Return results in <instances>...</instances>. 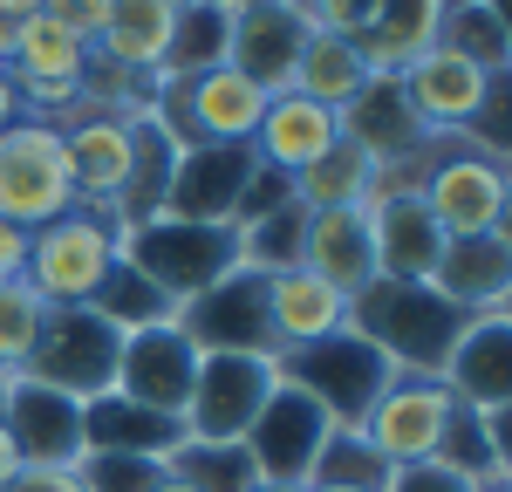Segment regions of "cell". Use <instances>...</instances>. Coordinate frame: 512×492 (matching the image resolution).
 <instances>
[{"mask_svg":"<svg viewBox=\"0 0 512 492\" xmlns=\"http://www.w3.org/2000/svg\"><path fill=\"white\" fill-rule=\"evenodd\" d=\"M465 322H472V315H458L431 281H383V274H376V281L349 301V328L390 369H403V376H437Z\"/></svg>","mask_w":512,"mask_h":492,"instance_id":"6da1fadb","label":"cell"},{"mask_svg":"<svg viewBox=\"0 0 512 492\" xmlns=\"http://www.w3.org/2000/svg\"><path fill=\"white\" fill-rule=\"evenodd\" d=\"M260 110H267V89L219 62L205 76H158L151 123L178 151H198V144H253Z\"/></svg>","mask_w":512,"mask_h":492,"instance_id":"7a4b0ae2","label":"cell"},{"mask_svg":"<svg viewBox=\"0 0 512 492\" xmlns=\"http://www.w3.org/2000/svg\"><path fill=\"white\" fill-rule=\"evenodd\" d=\"M117 246H123L117 219L103 205H76V212L28 233V287L48 308H89V294L117 267Z\"/></svg>","mask_w":512,"mask_h":492,"instance_id":"3957f363","label":"cell"},{"mask_svg":"<svg viewBox=\"0 0 512 492\" xmlns=\"http://www.w3.org/2000/svg\"><path fill=\"white\" fill-rule=\"evenodd\" d=\"M424 212L437 219L444 240H472V233H506V151H485L472 137H437V158L417 185Z\"/></svg>","mask_w":512,"mask_h":492,"instance_id":"277c9868","label":"cell"},{"mask_svg":"<svg viewBox=\"0 0 512 492\" xmlns=\"http://www.w3.org/2000/svg\"><path fill=\"white\" fill-rule=\"evenodd\" d=\"M76 171H69V144L55 117H21L0 130V219L14 226H48L62 212H76Z\"/></svg>","mask_w":512,"mask_h":492,"instance_id":"5b68a950","label":"cell"},{"mask_svg":"<svg viewBox=\"0 0 512 492\" xmlns=\"http://www.w3.org/2000/svg\"><path fill=\"white\" fill-rule=\"evenodd\" d=\"M117 253L144 281H158L171 301H192L198 287H212L226 267H239V233L233 226H198V219H164L158 212V219L130 226Z\"/></svg>","mask_w":512,"mask_h":492,"instance_id":"8992f818","label":"cell"},{"mask_svg":"<svg viewBox=\"0 0 512 492\" xmlns=\"http://www.w3.org/2000/svg\"><path fill=\"white\" fill-rule=\"evenodd\" d=\"M280 383H294L301 397H315L321 417L328 424H342V431H355L362 417H369V404L383 397V383H390L396 369L355 335V328H342V335H328V342H315V349H294V356H280Z\"/></svg>","mask_w":512,"mask_h":492,"instance_id":"52a82bcc","label":"cell"},{"mask_svg":"<svg viewBox=\"0 0 512 492\" xmlns=\"http://www.w3.org/2000/svg\"><path fill=\"white\" fill-rule=\"evenodd\" d=\"M451 417H458V397L444 390V376H403L396 369L355 431H362V445L376 451L390 472H403V465H431L444 451Z\"/></svg>","mask_w":512,"mask_h":492,"instance_id":"ba28073f","label":"cell"},{"mask_svg":"<svg viewBox=\"0 0 512 492\" xmlns=\"http://www.w3.org/2000/svg\"><path fill=\"white\" fill-rule=\"evenodd\" d=\"M171 322L185 328V342L198 356H267V363H280L274 328H267V274H253V267H226L212 287L178 301Z\"/></svg>","mask_w":512,"mask_h":492,"instance_id":"9c48e42d","label":"cell"},{"mask_svg":"<svg viewBox=\"0 0 512 492\" xmlns=\"http://www.w3.org/2000/svg\"><path fill=\"white\" fill-rule=\"evenodd\" d=\"M117 349H123V335L96 308H48V328H41L35 356L14 369V376L48 383V390L89 404V397H103L117 383Z\"/></svg>","mask_w":512,"mask_h":492,"instance_id":"30bf717a","label":"cell"},{"mask_svg":"<svg viewBox=\"0 0 512 492\" xmlns=\"http://www.w3.org/2000/svg\"><path fill=\"white\" fill-rule=\"evenodd\" d=\"M280 369L267 356H198L192 404H185V438H212V445H239L253 431V417L267 410Z\"/></svg>","mask_w":512,"mask_h":492,"instance_id":"8fae6325","label":"cell"},{"mask_svg":"<svg viewBox=\"0 0 512 492\" xmlns=\"http://www.w3.org/2000/svg\"><path fill=\"white\" fill-rule=\"evenodd\" d=\"M512 76H492V69H478L465 55H451V48H424L410 69H403V96H410V110L424 117V130L437 137H472L478 117H485V103L506 89Z\"/></svg>","mask_w":512,"mask_h":492,"instance_id":"7c38bea8","label":"cell"},{"mask_svg":"<svg viewBox=\"0 0 512 492\" xmlns=\"http://www.w3.org/2000/svg\"><path fill=\"white\" fill-rule=\"evenodd\" d=\"M328 431H335V424L321 417L315 397H301L294 383H274L267 410L253 417V431H246L239 445H246V458H253L260 486H308V472H315Z\"/></svg>","mask_w":512,"mask_h":492,"instance_id":"4fadbf2b","label":"cell"},{"mask_svg":"<svg viewBox=\"0 0 512 492\" xmlns=\"http://www.w3.org/2000/svg\"><path fill=\"white\" fill-rule=\"evenodd\" d=\"M89 55H96V48L82 35H69L62 21L35 14L28 35H21V48H14V62H7V76L21 89V110H28V117H69L82 103V82H89Z\"/></svg>","mask_w":512,"mask_h":492,"instance_id":"5bb4252c","label":"cell"},{"mask_svg":"<svg viewBox=\"0 0 512 492\" xmlns=\"http://www.w3.org/2000/svg\"><path fill=\"white\" fill-rule=\"evenodd\" d=\"M192 376H198V349L185 342L178 322H158V328H130L117 349V397L130 404L158 410V417H185L192 404Z\"/></svg>","mask_w":512,"mask_h":492,"instance_id":"9a60e30c","label":"cell"},{"mask_svg":"<svg viewBox=\"0 0 512 492\" xmlns=\"http://www.w3.org/2000/svg\"><path fill=\"white\" fill-rule=\"evenodd\" d=\"M301 41H308L301 0H239V7H226V69L260 82L267 96L287 89L294 62H301Z\"/></svg>","mask_w":512,"mask_h":492,"instance_id":"2e32d148","label":"cell"},{"mask_svg":"<svg viewBox=\"0 0 512 492\" xmlns=\"http://www.w3.org/2000/svg\"><path fill=\"white\" fill-rule=\"evenodd\" d=\"M0 424L21 451V465H76L82 458V404L48 383L0 376Z\"/></svg>","mask_w":512,"mask_h":492,"instance_id":"e0dca14e","label":"cell"},{"mask_svg":"<svg viewBox=\"0 0 512 492\" xmlns=\"http://www.w3.org/2000/svg\"><path fill=\"white\" fill-rule=\"evenodd\" d=\"M246 178H253V144H198V151H178L171 192H164V219L233 226Z\"/></svg>","mask_w":512,"mask_h":492,"instance_id":"ac0fdd59","label":"cell"},{"mask_svg":"<svg viewBox=\"0 0 512 492\" xmlns=\"http://www.w3.org/2000/svg\"><path fill=\"white\" fill-rule=\"evenodd\" d=\"M62 123V144H69V171H76L82 205H110L123 199V178H130V158H137V117H117V110H69Z\"/></svg>","mask_w":512,"mask_h":492,"instance_id":"d6986e66","label":"cell"},{"mask_svg":"<svg viewBox=\"0 0 512 492\" xmlns=\"http://www.w3.org/2000/svg\"><path fill=\"white\" fill-rule=\"evenodd\" d=\"M437 376L458 410H512V315H472Z\"/></svg>","mask_w":512,"mask_h":492,"instance_id":"ffe728a7","label":"cell"},{"mask_svg":"<svg viewBox=\"0 0 512 492\" xmlns=\"http://www.w3.org/2000/svg\"><path fill=\"white\" fill-rule=\"evenodd\" d=\"M431 287L458 315H506L512 308V240L506 233L444 240V253L431 267Z\"/></svg>","mask_w":512,"mask_h":492,"instance_id":"44dd1931","label":"cell"},{"mask_svg":"<svg viewBox=\"0 0 512 492\" xmlns=\"http://www.w3.org/2000/svg\"><path fill=\"white\" fill-rule=\"evenodd\" d=\"M369 240H376V274L383 281H431L437 253H444V233L424 212V199L396 192V185H376V199H369Z\"/></svg>","mask_w":512,"mask_h":492,"instance_id":"7402d4cb","label":"cell"},{"mask_svg":"<svg viewBox=\"0 0 512 492\" xmlns=\"http://www.w3.org/2000/svg\"><path fill=\"white\" fill-rule=\"evenodd\" d=\"M342 144V117L335 110H321L308 96H294V89H274L267 96V110H260V130H253V158L280 171V178H294V171H308L321 151H335Z\"/></svg>","mask_w":512,"mask_h":492,"instance_id":"603a6c76","label":"cell"},{"mask_svg":"<svg viewBox=\"0 0 512 492\" xmlns=\"http://www.w3.org/2000/svg\"><path fill=\"white\" fill-rule=\"evenodd\" d=\"M267 328H274V349L294 356V349H315L328 335L349 328V294L308 274V267H287V274H267Z\"/></svg>","mask_w":512,"mask_h":492,"instance_id":"cb8c5ba5","label":"cell"},{"mask_svg":"<svg viewBox=\"0 0 512 492\" xmlns=\"http://www.w3.org/2000/svg\"><path fill=\"white\" fill-rule=\"evenodd\" d=\"M301 267L321 274L335 294H362L376 281V240H369V205H342V212H308V240H301Z\"/></svg>","mask_w":512,"mask_h":492,"instance_id":"d4e9b609","label":"cell"},{"mask_svg":"<svg viewBox=\"0 0 512 492\" xmlns=\"http://www.w3.org/2000/svg\"><path fill=\"white\" fill-rule=\"evenodd\" d=\"M178 438H185L178 417H158V410L117 397V390H103V397L82 404V451H123V458H158L164 465Z\"/></svg>","mask_w":512,"mask_h":492,"instance_id":"484cf974","label":"cell"},{"mask_svg":"<svg viewBox=\"0 0 512 492\" xmlns=\"http://www.w3.org/2000/svg\"><path fill=\"white\" fill-rule=\"evenodd\" d=\"M171 28H178V7H164V0H110V21L96 35V62H110L123 76H164Z\"/></svg>","mask_w":512,"mask_h":492,"instance_id":"4316f807","label":"cell"},{"mask_svg":"<svg viewBox=\"0 0 512 492\" xmlns=\"http://www.w3.org/2000/svg\"><path fill=\"white\" fill-rule=\"evenodd\" d=\"M369 82H376V76H369V62H362V41H349V35H308V41H301L294 76H287V89L342 117Z\"/></svg>","mask_w":512,"mask_h":492,"instance_id":"83f0119b","label":"cell"},{"mask_svg":"<svg viewBox=\"0 0 512 492\" xmlns=\"http://www.w3.org/2000/svg\"><path fill=\"white\" fill-rule=\"evenodd\" d=\"M444 7H451V0H376V21H369V35H362L369 76H403V69L437 41Z\"/></svg>","mask_w":512,"mask_h":492,"instance_id":"f1b7e54d","label":"cell"},{"mask_svg":"<svg viewBox=\"0 0 512 492\" xmlns=\"http://www.w3.org/2000/svg\"><path fill=\"white\" fill-rule=\"evenodd\" d=\"M287 192L301 212H342V205H369L376 199V164L355 151L349 137L335 144V151H321L308 171H294L287 178Z\"/></svg>","mask_w":512,"mask_h":492,"instance_id":"f546056e","label":"cell"},{"mask_svg":"<svg viewBox=\"0 0 512 492\" xmlns=\"http://www.w3.org/2000/svg\"><path fill=\"white\" fill-rule=\"evenodd\" d=\"M437 48L465 55V62L492 69V76H512V21H506V14H492V7H478V0H451V7H444V21H437Z\"/></svg>","mask_w":512,"mask_h":492,"instance_id":"4dcf8cb0","label":"cell"},{"mask_svg":"<svg viewBox=\"0 0 512 492\" xmlns=\"http://www.w3.org/2000/svg\"><path fill=\"white\" fill-rule=\"evenodd\" d=\"M89 308L117 328V335H130V328H158V322H171V315H178V301H171L158 281H144L123 253H117V267L103 274V287L89 294Z\"/></svg>","mask_w":512,"mask_h":492,"instance_id":"1f68e13d","label":"cell"},{"mask_svg":"<svg viewBox=\"0 0 512 492\" xmlns=\"http://www.w3.org/2000/svg\"><path fill=\"white\" fill-rule=\"evenodd\" d=\"M164 472L185 479L192 492H253L260 486L246 445H212V438H178L171 458H164Z\"/></svg>","mask_w":512,"mask_h":492,"instance_id":"d6a6232c","label":"cell"},{"mask_svg":"<svg viewBox=\"0 0 512 492\" xmlns=\"http://www.w3.org/2000/svg\"><path fill=\"white\" fill-rule=\"evenodd\" d=\"M233 233H239V267H253V274H287V267H301L308 212H301L294 199H280L274 212L246 219V226H233Z\"/></svg>","mask_w":512,"mask_h":492,"instance_id":"836d02e7","label":"cell"},{"mask_svg":"<svg viewBox=\"0 0 512 492\" xmlns=\"http://www.w3.org/2000/svg\"><path fill=\"white\" fill-rule=\"evenodd\" d=\"M219 62H226V7H219V0H192V7H178L164 76H205V69H219Z\"/></svg>","mask_w":512,"mask_h":492,"instance_id":"e575fe53","label":"cell"},{"mask_svg":"<svg viewBox=\"0 0 512 492\" xmlns=\"http://www.w3.org/2000/svg\"><path fill=\"white\" fill-rule=\"evenodd\" d=\"M41 328H48V301L28 287V274L21 281H0V376H14V369L35 356Z\"/></svg>","mask_w":512,"mask_h":492,"instance_id":"d590c367","label":"cell"},{"mask_svg":"<svg viewBox=\"0 0 512 492\" xmlns=\"http://www.w3.org/2000/svg\"><path fill=\"white\" fill-rule=\"evenodd\" d=\"M362 486V492H383L390 486V465H383V458H376V451L362 445V431H342V424H335V431H328V438H321V458H315V472H308V486Z\"/></svg>","mask_w":512,"mask_h":492,"instance_id":"8d00e7d4","label":"cell"},{"mask_svg":"<svg viewBox=\"0 0 512 492\" xmlns=\"http://www.w3.org/2000/svg\"><path fill=\"white\" fill-rule=\"evenodd\" d=\"M158 472H164L158 458H123V451H82L76 458L82 492H151Z\"/></svg>","mask_w":512,"mask_h":492,"instance_id":"74e56055","label":"cell"},{"mask_svg":"<svg viewBox=\"0 0 512 492\" xmlns=\"http://www.w3.org/2000/svg\"><path fill=\"white\" fill-rule=\"evenodd\" d=\"M301 14H308V35H349V41H362V35H369V21H376V0H301Z\"/></svg>","mask_w":512,"mask_h":492,"instance_id":"f35d334b","label":"cell"},{"mask_svg":"<svg viewBox=\"0 0 512 492\" xmlns=\"http://www.w3.org/2000/svg\"><path fill=\"white\" fill-rule=\"evenodd\" d=\"M383 492H478V479H465V472H451V465H403V472H390V486Z\"/></svg>","mask_w":512,"mask_h":492,"instance_id":"ab89813d","label":"cell"},{"mask_svg":"<svg viewBox=\"0 0 512 492\" xmlns=\"http://www.w3.org/2000/svg\"><path fill=\"white\" fill-rule=\"evenodd\" d=\"M41 14H48V21H62L69 35H82L89 48H96L103 21H110V0H41Z\"/></svg>","mask_w":512,"mask_h":492,"instance_id":"60d3db41","label":"cell"},{"mask_svg":"<svg viewBox=\"0 0 512 492\" xmlns=\"http://www.w3.org/2000/svg\"><path fill=\"white\" fill-rule=\"evenodd\" d=\"M0 492H82L76 465H21Z\"/></svg>","mask_w":512,"mask_h":492,"instance_id":"b9f144b4","label":"cell"},{"mask_svg":"<svg viewBox=\"0 0 512 492\" xmlns=\"http://www.w3.org/2000/svg\"><path fill=\"white\" fill-rule=\"evenodd\" d=\"M41 14V0H0V69L14 62V48L28 35V21Z\"/></svg>","mask_w":512,"mask_h":492,"instance_id":"7bdbcfd3","label":"cell"},{"mask_svg":"<svg viewBox=\"0 0 512 492\" xmlns=\"http://www.w3.org/2000/svg\"><path fill=\"white\" fill-rule=\"evenodd\" d=\"M28 274V226L0 219V281H21Z\"/></svg>","mask_w":512,"mask_h":492,"instance_id":"ee69618b","label":"cell"},{"mask_svg":"<svg viewBox=\"0 0 512 492\" xmlns=\"http://www.w3.org/2000/svg\"><path fill=\"white\" fill-rule=\"evenodd\" d=\"M21 117H28V110H21V89H14V76L0 69V130H7V123H21Z\"/></svg>","mask_w":512,"mask_h":492,"instance_id":"f6af8a7d","label":"cell"},{"mask_svg":"<svg viewBox=\"0 0 512 492\" xmlns=\"http://www.w3.org/2000/svg\"><path fill=\"white\" fill-rule=\"evenodd\" d=\"M21 472V451H14V438H7V424H0V486Z\"/></svg>","mask_w":512,"mask_h":492,"instance_id":"bcb514c9","label":"cell"},{"mask_svg":"<svg viewBox=\"0 0 512 492\" xmlns=\"http://www.w3.org/2000/svg\"><path fill=\"white\" fill-rule=\"evenodd\" d=\"M151 492H192V486H185V479H171V472H158V479H151Z\"/></svg>","mask_w":512,"mask_h":492,"instance_id":"7dc6e473","label":"cell"},{"mask_svg":"<svg viewBox=\"0 0 512 492\" xmlns=\"http://www.w3.org/2000/svg\"><path fill=\"white\" fill-rule=\"evenodd\" d=\"M478 492H512V472H499V479H478Z\"/></svg>","mask_w":512,"mask_h":492,"instance_id":"c3c4849f","label":"cell"},{"mask_svg":"<svg viewBox=\"0 0 512 492\" xmlns=\"http://www.w3.org/2000/svg\"><path fill=\"white\" fill-rule=\"evenodd\" d=\"M301 492H362V486H321V479H315V486H301Z\"/></svg>","mask_w":512,"mask_h":492,"instance_id":"681fc988","label":"cell"},{"mask_svg":"<svg viewBox=\"0 0 512 492\" xmlns=\"http://www.w3.org/2000/svg\"><path fill=\"white\" fill-rule=\"evenodd\" d=\"M253 492H301V486H253Z\"/></svg>","mask_w":512,"mask_h":492,"instance_id":"f907efd6","label":"cell"},{"mask_svg":"<svg viewBox=\"0 0 512 492\" xmlns=\"http://www.w3.org/2000/svg\"><path fill=\"white\" fill-rule=\"evenodd\" d=\"M164 7H192V0H164Z\"/></svg>","mask_w":512,"mask_h":492,"instance_id":"816d5d0a","label":"cell"},{"mask_svg":"<svg viewBox=\"0 0 512 492\" xmlns=\"http://www.w3.org/2000/svg\"><path fill=\"white\" fill-rule=\"evenodd\" d=\"M219 7H239V0H219Z\"/></svg>","mask_w":512,"mask_h":492,"instance_id":"f5cc1de1","label":"cell"}]
</instances>
